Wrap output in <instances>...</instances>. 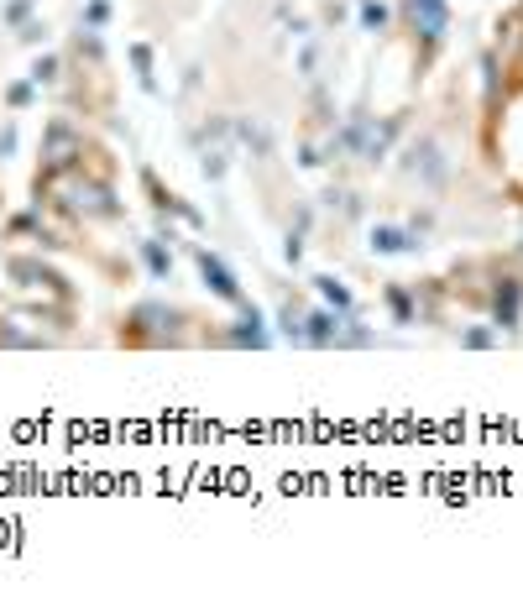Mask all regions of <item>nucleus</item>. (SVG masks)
I'll use <instances>...</instances> for the list:
<instances>
[{"label": "nucleus", "mask_w": 523, "mask_h": 612, "mask_svg": "<svg viewBox=\"0 0 523 612\" xmlns=\"http://www.w3.org/2000/svg\"><path fill=\"white\" fill-rule=\"evenodd\" d=\"M32 204L68 225H116L126 220V204L116 194V178L63 168V173H32Z\"/></svg>", "instance_id": "nucleus-1"}, {"label": "nucleus", "mask_w": 523, "mask_h": 612, "mask_svg": "<svg viewBox=\"0 0 523 612\" xmlns=\"http://www.w3.org/2000/svg\"><path fill=\"white\" fill-rule=\"evenodd\" d=\"M6 278L16 293V309L27 314L32 325H58L74 330L79 320V288L68 283V272H58L42 252H6Z\"/></svg>", "instance_id": "nucleus-2"}, {"label": "nucleus", "mask_w": 523, "mask_h": 612, "mask_svg": "<svg viewBox=\"0 0 523 612\" xmlns=\"http://www.w3.org/2000/svg\"><path fill=\"white\" fill-rule=\"evenodd\" d=\"M63 168H84V173H100V178H116V157H110L105 142L89 136V126L79 116H58L42 121V142H37V173H63Z\"/></svg>", "instance_id": "nucleus-3"}, {"label": "nucleus", "mask_w": 523, "mask_h": 612, "mask_svg": "<svg viewBox=\"0 0 523 612\" xmlns=\"http://www.w3.org/2000/svg\"><path fill=\"white\" fill-rule=\"evenodd\" d=\"M189 325H194L189 309L163 304V299H142V304H131L121 320H116V340H121V346H131V351L189 346Z\"/></svg>", "instance_id": "nucleus-4"}, {"label": "nucleus", "mask_w": 523, "mask_h": 612, "mask_svg": "<svg viewBox=\"0 0 523 612\" xmlns=\"http://www.w3.org/2000/svg\"><path fill=\"white\" fill-rule=\"evenodd\" d=\"M194 262H199V278H204V288H210L215 293V299H225V304H246V293H241V283H236V272L231 267H225L215 252H210V246H194Z\"/></svg>", "instance_id": "nucleus-5"}, {"label": "nucleus", "mask_w": 523, "mask_h": 612, "mask_svg": "<svg viewBox=\"0 0 523 612\" xmlns=\"http://www.w3.org/2000/svg\"><path fill=\"white\" fill-rule=\"evenodd\" d=\"M403 16H408V27H414V37H424L429 48H440V37L450 32L445 0H403Z\"/></svg>", "instance_id": "nucleus-6"}, {"label": "nucleus", "mask_w": 523, "mask_h": 612, "mask_svg": "<svg viewBox=\"0 0 523 612\" xmlns=\"http://www.w3.org/2000/svg\"><path fill=\"white\" fill-rule=\"evenodd\" d=\"M136 178H142V189H147V199H152V210L163 215V220H168V215H178V220H184V225H204V215L194 210V204H184V199H178V194H173V189L163 184V178L152 173V168H142V173H136Z\"/></svg>", "instance_id": "nucleus-7"}, {"label": "nucleus", "mask_w": 523, "mask_h": 612, "mask_svg": "<svg viewBox=\"0 0 523 612\" xmlns=\"http://www.w3.org/2000/svg\"><path fill=\"white\" fill-rule=\"evenodd\" d=\"M210 340H215V346H241V351L252 346V351H262L272 335H267L262 309H257V304H241V320H236V330H220V335H210Z\"/></svg>", "instance_id": "nucleus-8"}, {"label": "nucleus", "mask_w": 523, "mask_h": 612, "mask_svg": "<svg viewBox=\"0 0 523 612\" xmlns=\"http://www.w3.org/2000/svg\"><path fill=\"white\" fill-rule=\"evenodd\" d=\"M42 346H53V335L27 330L11 304H0V351H42Z\"/></svg>", "instance_id": "nucleus-9"}, {"label": "nucleus", "mask_w": 523, "mask_h": 612, "mask_svg": "<svg viewBox=\"0 0 523 612\" xmlns=\"http://www.w3.org/2000/svg\"><path fill=\"white\" fill-rule=\"evenodd\" d=\"M492 314H497V325H503V330H518V314H523V283L518 278H497Z\"/></svg>", "instance_id": "nucleus-10"}, {"label": "nucleus", "mask_w": 523, "mask_h": 612, "mask_svg": "<svg viewBox=\"0 0 523 612\" xmlns=\"http://www.w3.org/2000/svg\"><path fill=\"white\" fill-rule=\"evenodd\" d=\"M372 252L398 257V252H419V241H414V231H403V225H377V231H372Z\"/></svg>", "instance_id": "nucleus-11"}, {"label": "nucleus", "mask_w": 523, "mask_h": 612, "mask_svg": "<svg viewBox=\"0 0 523 612\" xmlns=\"http://www.w3.org/2000/svg\"><path fill=\"white\" fill-rule=\"evenodd\" d=\"M408 173H424L429 184H440V178H445V163H440L435 142H414V147H408Z\"/></svg>", "instance_id": "nucleus-12"}, {"label": "nucleus", "mask_w": 523, "mask_h": 612, "mask_svg": "<svg viewBox=\"0 0 523 612\" xmlns=\"http://www.w3.org/2000/svg\"><path fill=\"white\" fill-rule=\"evenodd\" d=\"M136 252H142V262H147V272H152L157 283L173 278V252H168V246L157 241V236H152V241H136Z\"/></svg>", "instance_id": "nucleus-13"}, {"label": "nucleus", "mask_w": 523, "mask_h": 612, "mask_svg": "<svg viewBox=\"0 0 523 612\" xmlns=\"http://www.w3.org/2000/svg\"><path fill=\"white\" fill-rule=\"evenodd\" d=\"M37 100H42V89H37L32 79H11L6 89H0V105H6L11 116H21V110H32Z\"/></svg>", "instance_id": "nucleus-14"}, {"label": "nucleus", "mask_w": 523, "mask_h": 612, "mask_svg": "<svg viewBox=\"0 0 523 612\" xmlns=\"http://www.w3.org/2000/svg\"><path fill=\"white\" fill-rule=\"evenodd\" d=\"M63 68H68L63 53H42V58H32V74H27V79H32L37 89H58V84H63Z\"/></svg>", "instance_id": "nucleus-15"}, {"label": "nucleus", "mask_w": 523, "mask_h": 612, "mask_svg": "<svg viewBox=\"0 0 523 612\" xmlns=\"http://www.w3.org/2000/svg\"><path fill=\"white\" fill-rule=\"evenodd\" d=\"M131 68H136V84H142L147 95H157V74H152V48L147 42H131Z\"/></svg>", "instance_id": "nucleus-16"}, {"label": "nucleus", "mask_w": 523, "mask_h": 612, "mask_svg": "<svg viewBox=\"0 0 523 612\" xmlns=\"http://www.w3.org/2000/svg\"><path fill=\"white\" fill-rule=\"evenodd\" d=\"M314 283H320V293H325V304H330L335 314H351V309H356V304H351V288L340 283V278H314Z\"/></svg>", "instance_id": "nucleus-17"}, {"label": "nucleus", "mask_w": 523, "mask_h": 612, "mask_svg": "<svg viewBox=\"0 0 523 612\" xmlns=\"http://www.w3.org/2000/svg\"><path fill=\"white\" fill-rule=\"evenodd\" d=\"M16 142H21V136H16V116H11V110H0V163L16 157Z\"/></svg>", "instance_id": "nucleus-18"}, {"label": "nucleus", "mask_w": 523, "mask_h": 612, "mask_svg": "<svg viewBox=\"0 0 523 612\" xmlns=\"http://www.w3.org/2000/svg\"><path fill=\"white\" fill-rule=\"evenodd\" d=\"M388 304H393V320H398V325H414V299H408L398 283L388 288Z\"/></svg>", "instance_id": "nucleus-19"}, {"label": "nucleus", "mask_w": 523, "mask_h": 612, "mask_svg": "<svg viewBox=\"0 0 523 612\" xmlns=\"http://www.w3.org/2000/svg\"><path fill=\"white\" fill-rule=\"evenodd\" d=\"M461 346H466V351H487V346H497V330L471 325V330H461Z\"/></svg>", "instance_id": "nucleus-20"}, {"label": "nucleus", "mask_w": 523, "mask_h": 612, "mask_svg": "<svg viewBox=\"0 0 523 612\" xmlns=\"http://www.w3.org/2000/svg\"><path fill=\"white\" fill-rule=\"evenodd\" d=\"M84 27H89V32L110 27V0H89V6H84Z\"/></svg>", "instance_id": "nucleus-21"}, {"label": "nucleus", "mask_w": 523, "mask_h": 612, "mask_svg": "<svg viewBox=\"0 0 523 612\" xmlns=\"http://www.w3.org/2000/svg\"><path fill=\"white\" fill-rule=\"evenodd\" d=\"M27 21H32V0H11V6H6V27H27Z\"/></svg>", "instance_id": "nucleus-22"}, {"label": "nucleus", "mask_w": 523, "mask_h": 612, "mask_svg": "<svg viewBox=\"0 0 523 612\" xmlns=\"http://www.w3.org/2000/svg\"><path fill=\"white\" fill-rule=\"evenodd\" d=\"M361 21H367V27H377V32H382V21H388V11H382V6H361Z\"/></svg>", "instance_id": "nucleus-23"}, {"label": "nucleus", "mask_w": 523, "mask_h": 612, "mask_svg": "<svg viewBox=\"0 0 523 612\" xmlns=\"http://www.w3.org/2000/svg\"><path fill=\"white\" fill-rule=\"evenodd\" d=\"M283 257H288V262H299V257H304V241H299V236H288V246H283Z\"/></svg>", "instance_id": "nucleus-24"}]
</instances>
